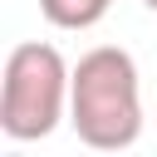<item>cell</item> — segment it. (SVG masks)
I'll return each instance as SVG.
<instances>
[{
  "label": "cell",
  "mask_w": 157,
  "mask_h": 157,
  "mask_svg": "<svg viewBox=\"0 0 157 157\" xmlns=\"http://www.w3.org/2000/svg\"><path fill=\"white\" fill-rule=\"evenodd\" d=\"M69 128L93 152H123L142 137V83L128 49L98 44L74 64Z\"/></svg>",
  "instance_id": "cell-1"
},
{
  "label": "cell",
  "mask_w": 157,
  "mask_h": 157,
  "mask_svg": "<svg viewBox=\"0 0 157 157\" xmlns=\"http://www.w3.org/2000/svg\"><path fill=\"white\" fill-rule=\"evenodd\" d=\"M142 5H147V10H152V15H157V0H142Z\"/></svg>",
  "instance_id": "cell-4"
},
{
  "label": "cell",
  "mask_w": 157,
  "mask_h": 157,
  "mask_svg": "<svg viewBox=\"0 0 157 157\" xmlns=\"http://www.w3.org/2000/svg\"><path fill=\"white\" fill-rule=\"evenodd\" d=\"M69 83H74V69L54 44L44 39L15 44L0 78V132L10 142L49 137L59 118H69Z\"/></svg>",
  "instance_id": "cell-2"
},
{
  "label": "cell",
  "mask_w": 157,
  "mask_h": 157,
  "mask_svg": "<svg viewBox=\"0 0 157 157\" xmlns=\"http://www.w3.org/2000/svg\"><path fill=\"white\" fill-rule=\"evenodd\" d=\"M113 0H39V15L54 29H93Z\"/></svg>",
  "instance_id": "cell-3"
}]
</instances>
